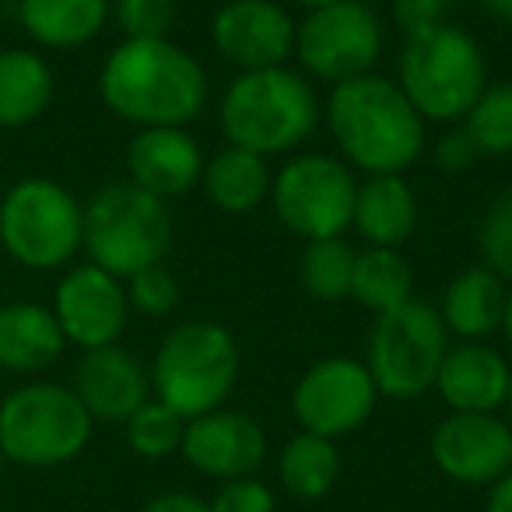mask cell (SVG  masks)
Here are the masks:
<instances>
[{
    "label": "cell",
    "instance_id": "obj_18",
    "mask_svg": "<svg viewBox=\"0 0 512 512\" xmlns=\"http://www.w3.org/2000/svg\"><path fill=\"white\" fill-rule=\"evenodd\" d=\"M127 172L130 183L169 204L200 183L204 151L186 127H144L127 144Z\"/></svg>",
    "mask_w": 512,
    "mask_h": 512
},
{
    "label": "cell",
    "instance_id": "obj_44",
    "mask_svg": "<svg viewBox=\"0 0 512 512\" xmlns=\"http://www.w3.org/2000/svg\"><path fill=\"white\" fill-rule=\"evenodd\" d=\"M4 463H8V460H4V453H0V470H4Z\"/></svg>",
    "mask_w": 512,
    "mask_h": 512
},
{
    "label": "cell",
    "instance_id": "obj_28",
    "mask_svg": "<svg viewBox=\"0 0 512 512\" xmlns=\"http://www.w3.org/2000/svg\"><path fill=\"white\" fill-rule=\"evenodd\" d=\"M351 271H355V249L344 239L306 242L299 278L313 299L337 302L351 295Z\"/></svg>",
    "mask_w": 512,
    "mask_h": 512
},
{
    "label": "cell",
    "instance_id": "obj_33",
    "mask_svg": "<svg viewBox=\"0 0 512 512\" xmlns=\"http://www.w3.org/2000/svg\"><path fill=\"white\" fill-rule=\"evenodd\" d=\"M113 15L127 39H169L176 0H116Z\"/></svg>",
    "mask_w": 512,
    "mask_h": 512
},
{
    "label": "cell",
    "instance_id": "obj_2",
    "mask_svg": "<svg viewBox=\"0 0 512 512\" xmlns=\"http://www.w3.org/2000/svg\"><path fill=\"white\" fill-rule=\"evenodd\" d=\"M323 116L344 162L369 176H404L425 151L428 123L397 81L376 71L334 85Z\"/></svg>",
    "mask_w": 512,
    "mask_h": 512
},
{
    "label": "cell",
    "instance_id": "obj_37",
    "mask_svg": "<svg viewBox=\"0 0 512 512\" xmlns=\"http://www.w3.org/2000/svg\"><path fill=\"white\" fill-rule=\"evenodd\" d=\"M141 512H211V502L193 491H165L141 505Z\"/></svg>",
    "mask_w": 512,
    "mask_h": 512
},
{
    "label": "cell",
    "instance_id": "obj_35",
    "mask_svg": "<svg viewBox=\"0 0 512 512\" xmlns=\"http://www.w3.org/2000/svg\"><path fill=\"white\" fill-rule=\"evenodd\" d=\"M453 4L456 0H390L393 22H397V29L404 32V39L442 25Z\"/></svg>",
    "mask_w": 512,
    "mask_h": 512
},
{
    "label": "cell",
    "instance_id": "obj_25",
    "mask_svg": "<svg viewBox=\"0 0 512 512\" xmlns=\"http://www.w3.org/2000/svg\"><path fill=\"white\" fill-rule=\"evenodd\" d=\"M53 99V71L39 53H0V127H25L39 120Z\"/></svg>",
    "mask_w": 512,
    "mask_h": 512
},
{
    "label": "cell",
    "instance_id": "obj_40",
    "mask_svg": "<svg viewBox=\"0 0 512 512\" xmlns=\"http://www.w3.org/2000/svg\"><path fill=\"white\" fill-rule=\"evenodd\" d=\"M502 334H505V344L512 348V292L505 299V316H502Z\"/></svg>",
    "mask_w": 512,
    "mask_h": 512
},
{
    "label": "cell",
    "instance_id": "obj_39",
    "mask_svg": "<svg viewBox=\"0 0 512 512\" xmlns=\"http://www.w3.org/2000/svg\"><path fill=\"white\" fill-rule=\"evenodd\" d=\"M477 4H481V11H488L495 22L512 25V0H477Z\"/></svg>",
    "mask_w": 512,
    "mask_h": 512
},
{
    "label": "cell",
    "instance_id": "obj_8",
    "mask_svg": "<svg viewBox=\"0 0 512 512\" xmlns=\"http://www.w3.org/2000/svg\"><path fill=\"white\" fill-rule=\"evenodd\" d=\"M449 351V330L439 309L425 299H407L390 313H379L369 330L365 369L379 397L418 400L435 390V376Z\"/></svg>",
    "mask_w": 512,
    "mask_h": 512
},
{
    "label": "cell",
    "instance_id": "obj_1",
    "mask_svg": "<svg viewBox=\"0 0 512 512\" xmlns=\"http://www.w3.org/2000/svg\"><path fill=\"white\" fill-rule=\"evenodd\" d=\"M102 102L134 127H186L207 106V74L172 39H123L102 64Z\"/></svg>",
    "mask_w": 512,
    "mask_h": 512
},
{
    "label": "cell",
    "instance_id": "obj_30",
    "mask_svg": "<svg viewBox=\"0 0 512 512\" xmlns=\"http://www.w3.org/2000/svg\"><path fill=\"white\" fill-rule=\"evenodd\" d=\"M123 432H127V446L137 456H144V460H165V456L179 453V446H183L186 421L172 407H165L162 400L151 397L148 404H141L123 421Z\"/></svg>",
    "mask_w": 512,
    "mask_h": 512
},
{
    "label": "cell",
    "instance_id": "obj_11",
    "mask_svg": "<svg viewBox=\"0 0 512 512\" xmlns=\"http://www.w3.org/2000/svg\"><path fill=\"white\" fill-rule=\"evenodd\" d=\"M383 22L362 0H337L295 25V57L302 71L327 85L372 74L383 53Z\"/></svg>",
    "mask_w": 512,
    "mask_h": 512
},
{
    "label": "cell",
    "instance_id": "obj_43",
    "mask_svg": "<svg viewBox=\"0 0 512 512\" xmlns=\"http://www.w3.org/2000/svg\"><path fill=\"white\" fill-rule=\"evenodd\" d=\"M362 4H369V8H376V4H390V0H362Z\"/></svg>",
    "mask_w": 512,
    "mask_h": 512
},
{
    "label": "cell",
    "instance_id": "obj_15",
    "mask_svg": "<svg viewBox=\"0 0 512 512\" xmlns=\"http://www.w3.org/2000/svg\"><path fill=\"white\" fill-rule=\"evenodd\" d=\"M295 25L278 0H225L211 18V43L239 71H264L295 53Z\"/></svg>",
    "mask_w": 512,
    "mask_h": 512
},
{
    "label": "cell",
    "instance_id": "obj_9",
    "mask_svg": "<svg viewBox=\"0 0 512 512\" xmlns=\"http://www.w3.org/2000/svg\"><path fill=\"white\" fill-rule=\"evenodd\" d=\"M0 242L32 271L64 267L85 242V207L53 179H22L0 200Z\"/></svg>",
    "mask_w": 512,
    "mask_h": 512
},
{
    "label": "cell",
    "instance_id": "obj_24",
    "mask_svg": "<svg viewBox=\"0 0 512 512\" xmlns=\"http://www.w3.org/2000/svg\"><path fill=\"white\" fill-rule=\"evenodd\" d=\"M109 0H22V25L50 50L85 46L106 29Z\"/></svg>",
    "mask_w": 512,
    "mask_h": 512
},
{
    "label": "cell",
    "instance_id": "obj_12",
    "mask_svg": "<svg viewBox=\"0 0 512 512\" xmlns=\"http://www.w3.org/2000/svg\"><path fill=\"white\" fill-rule=\"evenodd\" d=\"M379 390L365 362L330 355L313 362L292 390V414L302 432L344 439L358 432L376 411Z\"/></svg>",
    "mask_w": 512,
    "mask_h": 512
},
{
    "label": "cell",
    "instance_id": "obj_4",
    "mask_svg": "<svg viewBox=\"0 0 512 512\" xmlns=\"http://www.w3.org/2000/svg\"><path fill=\"white\" fill-rule=\"evenodd\" d=\"M397 85L425 123H463L488 88L481 43L453 22L407 36L397 60Z\"/></svg>",
    "mask_w": 512,
    "mask_h": 512
},
{
    "label": "cell",
    "instance_id": "obj_26",
    "mask_svg": "<svg viewBox=\"0 0 512 512\" xmlns=\"http://www.w3.org/2000/svg\"><path fill=\"white\" fill-rule=\"evenodd\" d=\"M341 477V449L334 439L299 432L285 442L278 456V481L299 502H320Z\"/></svg>",
    "mask_w": 512,
    "mask_h": 512
},
{
    "label": "cell",
    "instance_id": "obj_14",
    "mask_svg": "<svg viewBox=\"0 0 512 512\" xmlns=\"http://www.w3.org/2000/svg\"><path fill=\"white\" fill-rule=\"evenodd\" d=\"M53 316L71 344L92 351L109 348L123 337L130 320L127 288L120 278L106 274L95 264H81L57 285Z\"/></svg>",
    "mask_w": 512,
    "mask_h": 512
},
{
    "label": "cell",
    "instance_id": "obj_38",
    "mask_svg": "<svg viewBox=\"0 0 512 512\" xmlns=\"http://www.w3.org/2000/svg\"><path fill=\"white\" fill-rule=\"evenodd\" d=\"M484 512H512V467L505 470L498 481L488 484V502H484Z\"/></svg>",
    "mask_w": 512,
    "mask_h": 512
},
{
    "label": "cell",
    "instance_id": "obj_32",
    "mask_svg": "<svg viewBox=\"0 0 512 512\" xmlns=\"http://www.w3.org/2000/svg\"><path fill=\"white\" fill-rule=\"evenodd\" d=\"M127 302L130 309H137L141 316H169L172 309L179 306V281L176 274L169 271L165 264L144 267L137 271L134 278H127Z\"/></svg>",
    "mask_w": 512,
    "mask_h": 512
},
{
    "label": "cell",
    "instance_id": "obj_21",
    "mask_svg": "<svg viewBox=\"0 0 512 512\" xmlns=\"http://www.w3.org/2000/svg\"><path fill=\"white\" fill-rule=\"evenodd\" d=\"M505 299H509L505 281L484 264H477L460 271L446 285L439 316L449 337H456V341H488L491 334L502 330Z\"/></svg>",
    "mask_w": 512,
    "mask_h": 512
},
{
    "label": "cell",
    "instance_id": "obj_34",
    "mask_svg": "<svg viewBox=\"0 0 512 512\" xmlns=\"http://www.w3.org/2000/svg\"><path fill=\"white\" fill-rule=\"evenodd\" d=\"M211 512H278V498H274L271 484L260 477H235V481H221V488L211 498Z\"/></svg>",
    "mask_w": 512,
    "mask_h": 512
},
{
    "label": "cell",
    "instance_id": "obj_19",
    "mask_svg": "<svg viewBox=\"0 0 512 512\" xmlns=\"http://www.w3.org/2000/svg\"><path fill=\"white\" fill-rule=\"evenodd\" d=\"M512 365L488 341L449 344L435 390L456 414H498L509 400Z\"/></svg>",
    "mask_w": 512,
    "mask_h": 512
},
{
    "label": "cell",
    "instance_id": "obj_10",
    "mask_svg": "<svg viewBox=\"0 0 512 512\" xmlns=\"http://www.w3.org/2000/svg\"><path fill=\"white\" fill-rule=\"evenodd\" d=\"M355 193L358 183L348 162L320 151L288 158L271 179L274 214L302 242L341 239L351 228Z\"/></svg>",
    "mask_w": 512,
    "mask_h": 512
},
{
    "label": "cell",
    "instance_id": "obj_29",
    "mask_svg": "<svg viewBox=\"0 0 512 512\" xmlns=\"http://www.w3.org/2000/svg\"><path fill=\"white\" fill-rule=\"evenodd\" d=\"M460 127L481 155H512V81L484 88Z\"/></svg>",
    "mask_w": 512,
    "mask_h": 512
},
{
    "label": "cell",
    "instance_id": "obj_42",
    "mask_svg": "<svg viewBox=\"0 0 512 512\" xmlns=\"http://www.w3.org/2000/svg\"><path fill=\"white\" fill-rule=\"evenodd\" d=\"M505 411H509V418H505V421L512 425V386H509V400H505Z\"/></svg>",
    "mask_w": 512,
    "mask_h": 512
},
{
    "label": "cell",
    "instance_id": "obj_27",
    "mask_svg": "<svg viewBox=\"0 0 512 512\" xmlns=\"http://www.w3.org/2000/svg\"><path fill=\"white\" fill-rule=\"evenodd\" d=\"M414 295V271L400 249L369 246L355 253V271H351V299L372 316L390 313L400 302Z\"/></svg>",
    "mask_w": 512,
    "mask_h": 512
},
{
    "label": "cell",
    "instance_id": "obj_22",
    "mask_svg": "<svg viewBox=\"0 0 512 512\" xmlns=\"http://www.w3.org/2000/svg\"><path fill=\"white\" fill-rule=\"evenodd\" d=\"M64 330L53 309L36 302L0 306V369L43 372L64 355Z\"/></svg>",
    "mask_w": 512,
    "mask_h": 512
},
{
    "label": "cell",
    "instance_id": "obj_3",
    "mask_svg": "<svg viewBox=\"0 0 512 512\" xmlns=\"http://www.w3.org/2000/svg\"><path fill=\"white\" fill-rule=\"evenodd\" d=\"M320 99L313 81L292 67L239 71L228 81L218 106V127L228 144L260 158L288 155L313 137Z\"/></svg>",
    "mask_w": 512,
    "mask_h": 512
},
{
    "label": "cell",
    "instance_id": "obj_16",
    "mask_svg": "<svg viewBox=\"0 0 512 512\" xmlns=\"http://www.w3.org/2000/svg\"><path fill=\"white\" fill-rule=\"evenodd\" d=\"M179 453L197 474L211 481H235V477H253L264 467L267 435L256 418L218 407L186 421Z\"/></svg>",
    "mask_w": 512,
    "mask_h": 512
},
{
    "label": "cell",
    "instance_id": "obj_13",
    "mask_svg": "<svg viewBox=\"0 0 512 512\" xmlns=\"http://www.w3.org/2000/svg\"><path fill=\"white\" fill-rule=\"evenodd\" d=\"M432 463L442 477L467 488H488L512 467V425L498 414H456L435 425Z\"/></svg>",
    "mask_w": 512,
    "mask_h": 512
},
{
    "label": "cell",
    "instance_id": "obj_6",
    "mask_svg": "<svg viewBox=\"0 0 512 512\" xmlns=\"http://www.w3.org/2000/svg\"><path fill=\"white\" fill-rule=\"evenodd\" d=\"M92 264L113 278H134L165 260L172 246L169 204L141 186L109 183L85 207V242Z\"/></svg>",
    "mask_w": 512,
    "mask_h": 512
},
{
    "label": "cell",
    "instance_id": "obj_5",
    "mask_svg": "<svg viewBox=\"0 0 512 512\" xmlns=\"http://www.w3.org/2000/svg\"><path fill=\"white\" fill-rule=\"evenodd\" d=\"M239 369L242 358L232 330L214 320H190L165 334L148 376L155 400L190 421L225 404L239 383Z\"/></svg>",
    "mask_w": 512,
    "mask_h": 512
},
{
    "label": "cell",
    "instance_id": "obj_20",
    "mask_svg": "<svg viewBox=\"0 0 512 512\" xmlns=\"http://www.w3.org/2000/svg\"><path fill=\"white\" fill-rule=\"evenodd\" d=\"M351 228L369 246L397 249L418 228V197L404 176H369L358 183Z\"/></svg>",
    "mask_w": 512,
    "mask_h": 512
},
{
    "label": "cell",
    "instance_id": "obj_41",
    "mask_svg": "<svg viewBox=\"0 0 512 512\" xmlns=\"http://www.w3.org/2000/svg\"><path fill=\"white\" fill-rule=\"evenodd\" d=\"M295 4H302L306 11H316V8H327V4H337V0H295Z\"/></svg>",
    "mask_w": 512,
    "mask_h": 512
},
{
    "label": "cell",
    "instance_id": "obj_17",
    "mask_svg": "<svg viewBox=\"0 0 512 512\" xmlns=\"http://www.w3.org/2000/svg\"><path fill=\"white\" fill-rule=\"evenodd\" d=\"M74 393L92 414V421L123 425L141 404L151 400V376L137 355H130L120 344L92 348L78 362L74 372Z\"/></svg>",
    "mask_w": 512,
    "mask_h": 512
},
{
    "label": "cell",
    "instance_id": "obj_23",
    "mask_svg": "<svg viewBox=\"0 0 512 512\" xmlns=\"http://www.w3.org/2000/svg\"><path fill=\"white\" fill-rule=\"evenodd\" d=\"M271 169H267V158L253 155L246 148H221L214 158L204 162V186L207 200H211L218 211L225 214H249L271 197Z\"/></svg>",
    "mask_w": 512,
    "mask_h": 512
},
{
    "label": "cell",
    "instance_id": "obj_31",
    "mask_svg": "<svg viewBox=\"0 0 512 512\" xmlns=\"http://www.w3.org/2000/svg\"><path fill=\"white\" fill-rule=\"evenodd\" d=\"M477 249L488 271H495L502 281H512V186L484 207L477 225Z\"/></svg>",
    "mask_w": 512,
    "mask_h": 512
},
{
    "label": "cell",
    "instance_id": "obj_7",
    "mask_svg": "<svg viewBox=\"0 0 512 512\" xmlns=\"http://www.w3.org/2000/svg\"><path fill=\"white\" fill-rule=\"evenodd\" d=\"M92 425V414L74 390L29 383L0 400V453L18 467H64L85 453Z\"/></svg>",
    "mask_w": 512,
    "mask_h": 512
},
{
    "label": "cell",
    "instance_id": "obj_36",
    "mask_svg": "<svg viewBox=\"0 0 512 512\" xmlns=\"http://www.w3.org/2000/svg\"><path fill=\"white\" fill-rule=\"evenodd\" d=\"M477 158H481V151L474 148V141H470V134L463 127H449L435 141V162L446 172H467Z\"/></svg>",
    "mask_w": 512,
    "mask_h": 512
}]
</instances>
